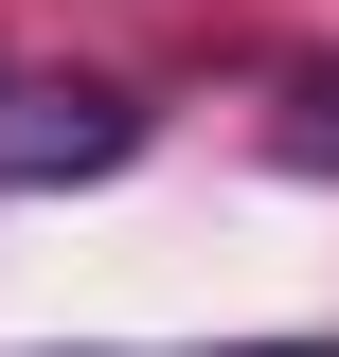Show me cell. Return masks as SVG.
I'll list each match as a JSON object with an SVG mask.
<instances>
[{"mask_svg":"<svg viewBox=\"0 0 339 357\" xmlns=\"http://www.w3.org/2000/svg\"><path fill=\"white\" fill-rule=\"evenodd\" d=\"M126 161H143V89H0V197L126 178Z\"/></svg>","mask_w":339,"mask_h":357,"instance_id":"1","label":"cell"},{"mask_svg":"<svg viewBox=\"0 0 339 357\" xmlns=\"http://www.w3.org/2000/svg\"><path fill=\"white\" fill-rule=\"evenodd\" d=\"M268 161H286V178H339V72H303V89H286V126H268Z\"/></svg>","mask_w":339,"mask_h":357,"instance_id":"2","label":"cell"},{"mask_svg":"<svg viewBox=\"0 0 339 357\" xmlns=\"http://www.w3.org/2000/svg\"><path fill=\"white\" fill-rule=\"evenodd\" d=\"M250 357H339V340H250Z\"/></svg>","mask_w":339,"mask_h":357,"instance_id":"3","label":"cell"}]
</instances>
